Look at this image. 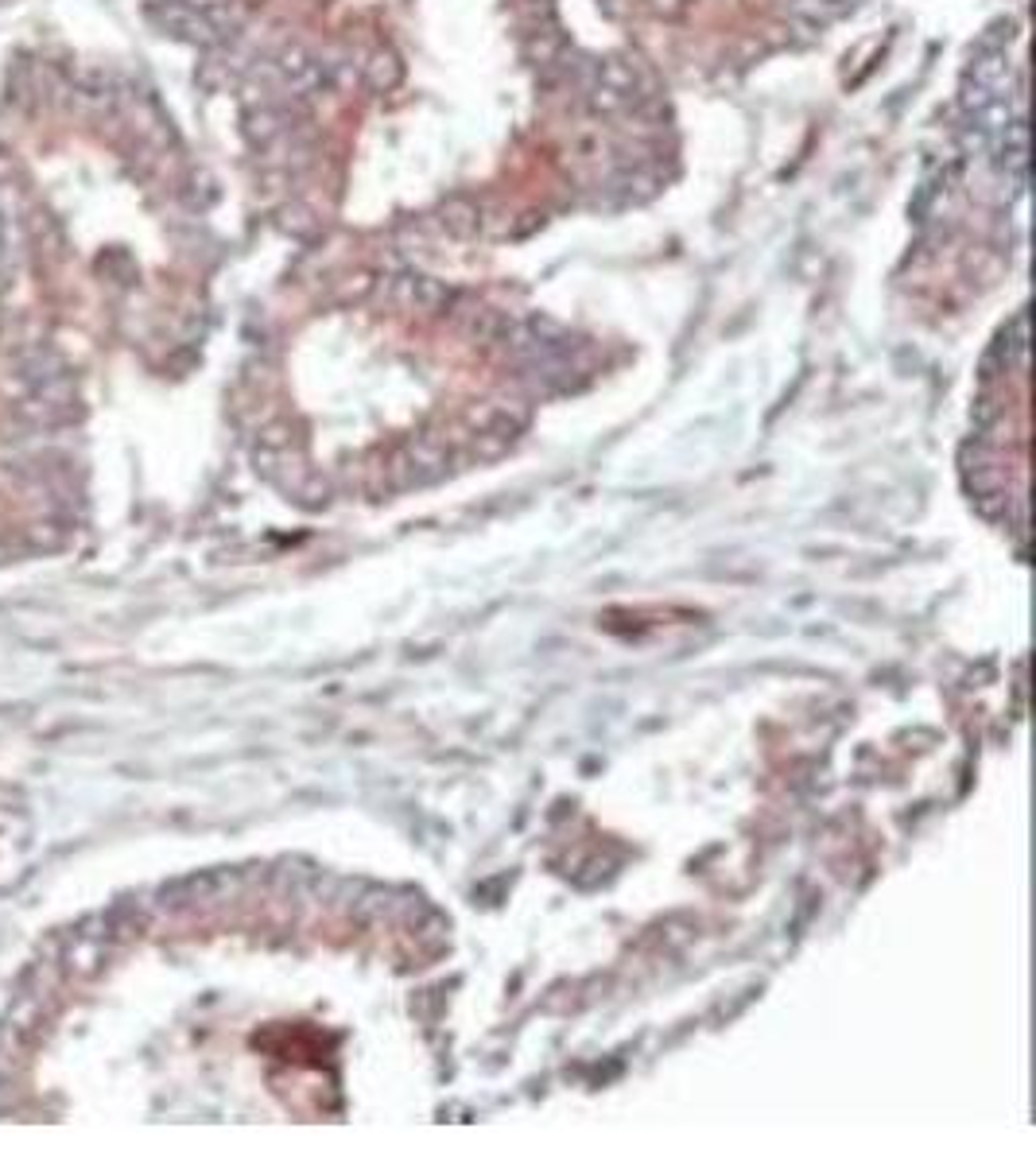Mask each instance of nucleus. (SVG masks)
<instances>
[{
	"label": "nucleus",
	"mask_w": 1036,
	"mask_h": 1164,
	"mask_svg": "<svg viewBox=\"0 0 1036 1164\" xmlns=\"http://www.w3.org/2000/svg\"><path fill=\"white\" fill-rule=\"evenodd\" d=\"M148 16H152V24L160 31H167L171 39H183V44H194V47L222 44L218 28L210 24L207 8L194 4V0H160V4H152Z\"/></svg>",
	"instance_id": "obj_1"
},
{
	"label": "nucleus",
	"mask_w": 1036,
	"mask_h": 1164,
	"mask_svg": "<svg viewBox=\"0 0 1036 1164\" xmlns=\"http://www.w3.org/2000/svg\"><path fill=\"white\" fill-rule=\"evenodd\" d=\"M272 71H276V82H280L283 89H292V93H311V89L323 86V78H326V66L315 59V55H307L303 47L280 51L276 62H272Z\"/></svg>",
	"instance_id": "obj_2"
},
{
	"label": "nucleus",
	"mask_w": 1036,
	"mask_h": 1164,
	"mask_svg": "<svg viewBox=\"0 0 1036 1164\" xmlns=\"http://www.w3.org/2000/svg\"><path fill=\"white\" fill-rule=\"evenodd\" d=\"M288 133V125H283V113L280 109H272V105H261V109H252L249 117H245V136H249L252 144H272V140H280V136Z\"/></svg>",
	"instance_id": "obj_3"
},
{
	"label": "nucleus",
	"mask_w": 1036,
	"mask_h": 1164,
	"mask_svg": "<svg viewBox=\"0 0 1036 1164\" xmlns=\"http://www.w3.org/2000/svg\"><path fill=\"white\" fill-rule=\"evenodd\" d=\"M361 74H365V82H370L373 89H388V86H397L400 62L392 59V55H385V51H377V55H370V62H361Z\"/></svg>",
	"instance_id": "obj_4"
},
{
	"label": "nucleus",
	"mask_w": 1036,
	"mask_h": 1164,
	"mask_svg": "<svg viewBox=\"0 0 1036 1164\" xmlns=\"http://www.w3.org/2000/svg\"><path fill=\"white\" fill-rule=\"evenodd\" d=\"M443 221L451 225V229H459V234H470L478 225V207L474 202H462V198H455V202H446L443 207Z\"/></svg>",
	"instance_id": "obj_5"
},
{
	"label": "nucleus",
	"mask_w": 1036,
	"mask_h": 1164,
	"mask_svg": "<svg viewBox=\"0 0 1036 1164\" xmlns=\"http://www.w3.org/2000/svg\"><path fill=\"white\" fill-rule=\"evenodd\" d=\"M12 1106V1079H8V1072L0 1067V1114Z\"/></svg>",
	"instance_id": "obj_6"
},
{
	"label": "nucleus",
	"mask_w": 1036,
	"mask_h": 1164,
	"mask_svg": "<svg viewBox=\"0 0 1036 1164\" xmlns=\"http://www.w3.org/2000/svg\"><path fill=\"white\" fill-rule=\"evenodd\" d=\"M4 256H8V234H4V221H0V265H4Z\"/></svg>",
	"instance_id": "obj_7"
}]
</instances>
